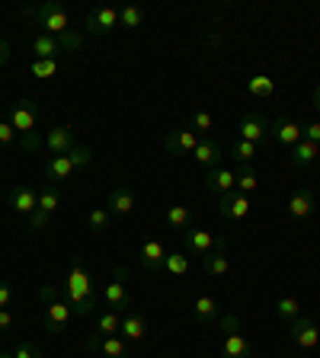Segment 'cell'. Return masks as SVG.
Wrapping results in <instances>:
<instances>
[{
	"instance_id": "cb8c5ba5",
	"label": "cell",
	"mask_w": 320,
	"mask_h": 358,
	"mask_svg": "<svg viewBox=\"0 0 320 358\" xmlns=\"http://www.w3.org/2000/svg\"><path fill=\"white\" fill-rule=\"evenodd\" d=\"M193 157H195V164L199 166H205V170H215V166H221V148H218L215 141H199V148L193 150Z\"/></svg>"
},
{
	"instance_id": "83f0119b",
	"label": "cell",
	"mask_w": 320,
	"mask_h": 358,
	"mask_svg": "<svg viewBox=\"0 0 320 358\" xmlns=\"http://www.w3.org/2000/svg\"><path fill=\"white\" fill-rule=\"evenodd\" d=\"M246 90H250V96L253 99H272L276 96V80L266 74H256L246 80Z\"/></svg>"
},
{
	"instance_id": "8fae6325",
	"label": "cell",
	"mask_w": 320,
	"mask_h": 358,
	"mask_svg": "<svg viewBox=\"0 0 320 358\" xmlns=\"http://www.w3.org/2000/svg\"><path fill=\"white\" fill-rule=\"evenodd\" d=\"M125 278H128V268H119V272H116V282H109L103 288V298H106V304H109V310H125V307H132V294H128V288H125Z\"/></svg>"
},
{
	"instance_id": "ee69618b",
	"label": "cell",
	"mask_w": 320,
	"mask_h": 358,
	"mask_svg": "<svg viewBox=\"0 0 320 358\" xmlns=\"http://www.w3.org/2000/svg\"><path fill=\"white\" fill-rule=\"evenodd\" d=\"M305 128V141H314V144H320V122H307V125H301Z\"/></svg>"
},
{
	"instance_id": "277c9868",
	"label": "cell",
	"mask_w": 320,
	"mask_h": 358,
	"mask_svg": "<svg viewBox=\"0 0 320 358\" xmlns=\"http://www.w3.org/2000/svg\"><path fill=\"white\" fill-rule=\"evenodd\" d=\"M224 327V343H221V358H250V343H246V336L240 333V317H234V313H228V317H221L218 320Z\"/></svg>"
},
{
	"instance_id": "ba28073f",
	"label": "cell",
	"mask_w": 320,
	"mask_h": 358,
	"mask_svg": "<svg viewBox=\"0 0 320 358\" xmlns=\"http://www.w3.org/2000/svg\"><path fill=\"white\" fill-rule=\"evenodd\" d=\"M116 26H119V10L116 7H99L93 13H87V20H83V29L90 36H109Z\"/></svg>"
},
{
	"instance_id": "44dd1931",
	"label": "cell",
	"mask_w": 320,
	"mask_h": 358,
	"mask_svg": "<svg viewBox=\"0 0 320 358\" xmlns=\"http://www.w3.org/2000/svg\"><path fill=\"white\" fill-rule=\"evenodd\" d=\"M205 189L215 192V195L234 192V170H228V166H215V170H209V176H205Z\"/></svg>"
},
{
	"instance_id": "bcb514c9",
	"label": "cell",
	"mask_w": 320,
	"mask_h": 358,
	"mask_svg": "<svg viewBox=\"0 0 320 358\" xmlns=\"http://www.w3.org/2000/svg\"><path fill=\"white\" fill-rule=\"evenodd\" d=\"M10 58H13V48H10V42H7V38H0V67L7 64Z\"/></svg>"
},
{
	"instance_id": "7c38bea8",
	"label": "cell",
	"mask_w": 320,
	"mask_h": 358,
	"mask_svg": "<svg viewBox=\"0 0 320 358\" xmlns=\"http://www.w3.org/2000/svg\"><path fill=\"white\" fill-rule=\"evenodd\" d=\"M269 125L272 122L263 115V112H250L244 122L237 125V134H240V141H250V144H263L266 141V134H269Z\"/></svg>"
},
{
	"instance_id": "7bdbcfd3",
	"label": "cell",
	"mask_w": 320,
	"mask_h": 358,
	"mask_svg": "<svg viewBox=\"0 0 320 358\" xmlns=\"http://www.w3.org/2000/svg\"><path fill=\"white\" fill-rule=\"evenodd\" d=\"M48 221H52V215H45V211H32L29 215V227L32 231H45V227H48Z\"/></svg>"
},
{
	"instance_id": "4dcf8cb0",
	"label": "cell",
	"mask_w": 320,
	"mask_h": 358,
	"mask_svg": "<svg viewBox=\"0 0 320 358\" xmlns=\"http://www.w3.org/2000/svg\"><path fill=\"white\" fill-rule=\"evenodd\" d=\"M122 327V313L119 310H103L97 313V333L99 336H116Z\"/></svg>"
},
{
	"instance_id": "9a60e30c",
	"label": "cell",
	"mask_w": 320,
	"mask_h": 358,
	"mask_svg": "<svg viewBox=\"0 0 320 358\" xmlns=\"http://www.w3.org/2000/svg\"><path fill=\"white\" fill-rule=\"evenodd\" d=\"M269 134L276 138L282 148H295L298 141H305V128L298 125V122H291V119H276L272 125H269Z\"/></svg>"
},
{
	"instance_id": "d6986e66",
	"label": "cell",
	"mask_w": 320,
	"mask_h": 358,
	"mask_svg": "<svg viewBox=\"0 0 320 358\" xmlns=\"http://www.w3.org/2000/svg\"><path fill=\"white\" fill-rule=\"evenodd\" d=\"M138 259H141V266L148 268V272H160V268H164V262H167L164 243H160V240H144Z\"/></svg>"
},
{
	"instance_id": "ffe728a7",
	"label": "cell",
	"mask_w": 320,
	"mask_h": 358,
	"mask_svg": "<svg viewBox=\"0 0 320 358\" xmlns=\"http://www.w3.org/2000/svg\"><path fill=\"white\" fill-rule=\"evenodd\" d=\"M122 339L125 343H141L148 336V323H144L141 313H122V327H119Z\"/></svg>"
},
{
	"instance_id": "9c48e42d",
	"label": "cell",
	"mask_w": 320,
	"mask_h": 358,
	"mask_svg": "<svg viewBox=\"0 0 320 358\" xmlns=\"http://www.w3.org/2000/svg\"><path fill=\"white\" fill-rule=\"evenodd\" d=\"M288 336H291V343L301 345V349H317L320 327L314 320H307V317H298V320L288 323Z\"/></svg>"
},
{
	"instance_id": "7402d4cb",
	"label": "cell",
	"mask_w": 320,
	"mask_h": 358,
	"mask_svg": "<svg viewBox=\"0 0 320 358\" xmlns=\"http://www.w3.org/2000/svg\"><path fill=\"white\" fill-rule=\"evenodd\" d=\"M58 55H61V42L55 36L39 32V36L32 38V58H39V61H58Z\"/></svg>"
},
{
	"instance_id": "f6af8a7d",
	"label": "cell",
	"mask_w": 320,
	"mask_h": 358,
	"mask_svg": "<svg viewBox=\"0 0 320 358\" xmlns=\"http://www.w3.org/2000/svg\"><path fill=\"white\" fill-rule=\"evenodd\" d=\"M10 301H13V288H10V282H0V310H7Z\"/></svg>"
},
{
	"instance_id": "f1b7e54d",
	"label": "cell",
	"mask_w": 320,
	"mask_h": 358,
	"mask_svg": "<svg viewBox=\"0 0 320 358\" xmlns=\"http://www.w3.org/2000/svg\"><path fill=\"white\" fill-rule=\"evenodd\" d=\"M234 189L237 192H244V195H250V192H256L260 189V176H256V170L253 166H240V170H234Z\"/></svg>"
},
{
	"instance_id": "c3c4849f",
	"label": "cell",
	"mask_w": 320,
	"mask_h": 358,
	"mask_svg": "<svg viewBox=\"0 0 320 358\" xmlns=\"http://www.w3.org/2000/svg\"><path fill=\"white\" fill-rule=\"evenodd\" d=\"M314 109L320 112V87H314Z\"/></svg>"
},
{
	"instance_id": "484cf974",
	"label": "cell",
	"mask_w": 320,
	"mask_h": 358,
	"mask_svg": "<svg viewBox=\"0 0 320 358\" xmlns=\"http://www.w3.org/2000/svg\"><path fill=\"white\" fill-rule=\"evenodd\" d=\"M193 313H195V320H199V323H218V320H221L218 301L211 298V294H202V298H195Z\"/></svg>"
},
{
	"instance_id": "60d3db41",
	"label": "cell",
	"mask_w": 320,
	"mask_h": 358,
	"mask_svg": "<svg viewBox=\"0 0 320 358\" xmlns=\"http://www.w3.org/2000/svg\"><path fill=\"white\" fill-rule=\"evenodd\" d=\"M13 358H42V349H39L36 343H29V339H26V343H20L13 349Z\"/></svg>"
},
{
	"instance_id": "d4e9b609",
	"label": "cell",
	"mask_w": 320,
	"mask_h": 358,
	"mask_svg": "<svg viewBox=\"0 0 320 358\" xmlns=\"http://www.w3.org/2000/svg\"><path fill=\"white\" fill-rule=\"evenodd\" d=\"M317 154H320V144H314V141H298L295 148L288 150V164H291V166H311L314 160H317Z\"/></svg>"
},
{
	"instance_id": "1f68e13d",
	"label": "cell",
	"mask_w": 320,
	"mask_h": 358,
	"mask_svg": "<svg viewBox=\"0 0 320 358\" xmlns=\"http://www.w3.org/2000/svg\"><path fill=\"white\" fill-rule=\"evenodd\" d=\"M58 205H61V192H58V186H48L39 192V211H45V215H55L58 211Z\"/></svg>"
},
{
	"instance_id": "ac0fdd59",
	"label": "cell",
	"mask_w": 320,
	"mask_h": 358,
	"mask_svg": "<svg viewBox=\"0 0 320 358\" xmlns=\"http://www.w3.org/2000/svg\"><path fill=\"white\" fill-rule=\"evenodd\" d=\"M106 211H109L112 217L132 215V211H134V192H132V189H125V186L112 189V192H109V201H106Z\"/></svg>"
},
{
	"instance_id": "4316f807",
	"label": "cell",
	"mask_w": 320,
	"mask_h": 358,
	"mask_svg": "<svg viewBox=\"0 0 320 358\" xmlns=\"http://www.w3.org/2000/svg\"><path fill=\"white\" fill-rule=\"evenodd\" d=\"M202 268H205L209 275H228V272H231V259L224 256V246L211 250L209 256H202Z\"/></svg>"
},
{
	"instance_id": "6da1fadb",
	"label": "cell",
	"mask_w": 320,
	"mask_h": 358,
	"mask_svg": "<svg viewBox=\"0 0 320 358\" xmlns=\"http://www.w3.org/2000/svg\"><path fill=\"white\" fill-rule=\"evenodd\" d=\"M58 294L71 304V313H77L81 320H90V317H97V294H93V282H90L87 268L81 262L71 266L67 272L64 285H58Z\"/></svg>"
},
{
	"instance_id": "8992f818",
	"label": "cell",
	"mask_w": 320,
	"mask_h": 358,
	"mask_svg": "<svg viewBox=\"0 0 320 358\" xmlns=\"http://www.w3.org/2000/svg\"><path fill=\"white\" fill-rule=\"evenodd\" d=\"M215 211L221 217H228V221H244L246 215H250V199H246L244 192H224V195H218V205H215Z\"/></svg>"
},
{
	"instance_id": "7dc6e473",
	"label": "cell",
	"mask_w": 320,
	"mask_h": 358,
	"mask_svg": "<svg viewBox=\"0 0 320 358\" xmlns=\"http://www.w3.org/2000/svg\"><path fill=\"white\" fill-rule=\"evenodd\" d=\"M13 327V313L10 310H0V329H10Z\"/></svg>"
},
{
	"instance_id": "d590c367",
	"label": "cell",
	"mask_w": 320,
	"mask_h": 358,
	"mask_svg": "<svg viewBox=\"0 0 320 358\" xmlns=\"http://www.w3.org/2000/svg\"><path fill=\"white\" fill-rule=\"evenodd\" d=\"M32 77H39V80H48V77H55L58 74V61H39V58H32Z\"/></svg>"
},
{
	"instance_id": "4fadbf2b",
	"label": "cell",
	"mask_w": 320,
	"mask_h": 358,
	"mask_svg": "<svg viewBox=\"0 0 320 358\" xmlns=\"http://www.w3.org/2000/svg\"><path fill=\"white\" fill-rule=\"evenodd\" d=\"M7 201H10V208H13L16 215H26V217H29L32 211L39 208V192L32 186H26V182H20V186L10 189Z\"/></svg>"
},
{
	"instance_id": "d6a6232c",
	"label": "cell",
	"mask_w": 320,
	"mask_h": 358,
	"mask_svg": "<svg viewBox=\"0 0 320 358\" xmlns=\"http://www.w3.org/2000/svg\"><path fill=\"white\" fill-rule=\"evenodd\" d=\"M276 317H279V320H285V323L298 320V317H301L298 298H279V301H276Z\"/></svg>"
},
{
	"instance_id": "f546056e",
	"label": "cell",
	"mask_w": 320,
	"mask_h": 358,
	"mask_svg": "<svg viewBox=\"0 0 320 358\" xmlns=\"http://www.w3.org/2000/svg\"><path fill=\"white\" fill-rule=\"evenodd\" d=\"M167 224H170L173 231H189L193 227V211L186 205H170L167 208Z\"/></svg>"
},
{
	"instance_id": "3957f363",
	"label": "cell",
	"mask_w": 320,
	"mask_h": 358,
	"mask_svg": "<svg viewBox=\"0 0 320 358\" xmlns=\"http://www.w3.org/2000/svg\"><path fill=\"white\" fill-rule=\"evenodd\" d=\"M29 16L39 22V26H42L45 36L61 38V36H67V32H71V16H67V10L58 7L55 0H48V3H42V7L29 10Z\"/></svg>"
},
{
	"instance_id": "30bf717a",
	"label": "cell",
	"mask_w": 320,
	"mask_h": 358,
	"mask_svg": "<svg viewBox=\"0 0 320 358\" xmlns=\"http://www.w3.org/2000/svg\"><path fill=\"white\" fill-rule=\"evenodd\" d=\"M199 141L202 138L186 125V128H173V131L164 138V148H167V154L179 157V154H193V150L199 148Z\"/></svg>"
},
{
	"instance_id": "ab89813d",
	"label": "cell",
	"mask_w": 320,
	"mask_h": 358,
	"mask_svg": "<svg viewBox=\"0 0 320 358\" xmlns=\"http://www.w3.org/2000/svg\"><path fill=\"white\" fill-rule=\"evenodd\" d=\"M109 211H106V208H93V211H90V231H93V234H99V231H106V227H109Z\"/></svg>"
},
{
	"instance_id": "e0dca14e",
	"label": "cell",
	"mask_w": 320,
	"mask_h": 358,
	"mask_svg": "<svg viewBox=\"0 0 320 358\" xmlns=\"http://www.w3.org/2000/svg\"><path fill=\"white\" fill-rule=\"evenodd\" d=\"M77 173V166L71 164V157L67 154H58V157H48V164H45V179L52 182V186H61L67 179Z\"/></svg>"
},
{
	"instance_id": "8d00e7d4",
	"label": "cell",
	"mask_w": 320,
	"mask_h": 358,
	"mask_svg": "<svg viewBox=\"0 0 320 358\" xmlns=\"http://www.w3.org/2000/svg\"><path fill=\"white\" fill-rule=\"evenodd\" d=\"M189 128H193L195 134H205V131H211L215 128V119H211V112H205V109H199L193 115V122H189Z\"/></svg>"
},
{
	"instance_id": "7a4b0ae2",
	"label": "cell",
	"mask_w": 320,
	"mask_h": 358,
	"mask_svg": "<svg viewBox=\"0 0 320 358\" xmlns=\"http://www.w3.org/2000/svg\"><path fill=\"white\" fill-rule=\"evenodd\" d=\"M39 298H42V304H45V329H48V333H61V329L67 327V320H71V304L61 298L55 285H42V288H39Z\"/></svg>"
},
{
	"instance_id": "5bb4252c",
	"label": "cell",
	"mask_w": 320,
	"mask_h": 358,
	"mask_svg": "<svg viewBox=\"0 0 320 358\" xmlns=\"http://www.w3.org/2000/svg\"><path fill=\"white\" fill-rule=\"evenodd\" d=\"M224 246L221 237H211V231H199V227H189L186 231V253L193 256H209L211 250Z\"/></svg>"
},
{
	"instance_id": "603a6c76",
	"label": "cell",
	"mask_w": 320,
	"mask_h": 358,
	"mask_svg": "<svg viewBox=\"0 0 320 358\" xmlns=\"http://www.w3.org/2000/svg\"><path fill=\"white\" fill-rule=\"evenodd\" d=\"M314 201H317L314 199V189H298V192L288 199V217H298V221L307 217L314 211Z\"/></svg>"
},
{
	"instance_id": "2e32d148",
	"label": "cell",
	"mask_w": 320,
	"mask_h": 358,
	"mask_svg": "<svg viewBox=\"0 0 320 358\" xmlns=\"http://www.w3.org/2000/svg\"><path fill=\"white\" fill-rule=\"evenodd\" d=\"M74 128L71 125H55L48 128V134H45V148H48V154L58 157V154H67V150L74 148Z\"/></svg>"
},
{
	"instance_id": "b9f144b4",
	"label": "cell",
	"mask_w": 320,
	"mask_h": 358,
	"mask_svg": "<svg viewBox=\"0 0 320 358\" xmlns=\"http://www.w3.org/2000/svg\"><path fill=\"white\" fill-rule=\"evenodd\" d=\"M16 141V128L10 122H0V148H10Z\"/></svg>"
},
{
	"instance_id": "52a82bcc",
	"label": "cell",
	"mask_w": 320,
	"mask_h": 358,
	"mask_svg": "<svg viewBox=\"0 0 320 358\" xmlns=\"http://www.w3.org/2000/svg\"><path fill=\"white\" fill-rule=\"evenodd\" d=\"M83 345H87L90 352H99V355H106V358H125V355H128V343L122 339V336H99V333H90L87 339H83Z\"/></svg>"
},
{
	"instance_id": "74e56055",
	"label": "cell",
	"mask_w": 320,
	"mask_h": 358,
	"mask_svg": "<svg viewBox=\"0 0 320 358\" xmlns=\"http://www.w3.org/2000/svg\"><path fill=\"white\" fill-rule=\"evenodd\" d=\"M67 157H71V164H74L77 170H81V166H87L90 160H93V150H90L87 144H74V148L67 150Z\"/></svg>"
},
{
	"instance_id": "f35d334b",
	"label": "cell",
	"mask_w": 320,
	"mask_h": 358,
	"mask_svg": "<svg viewBox=\"0 0 320 358\" xmlns=\"http://www.w3.org/2000/svg\"><path fill=\"white\" fill-rule=\"evenodd\" d=\"M256 150H260V144H250V141H234V157H237L240 164H250V160H253L256 157Z\"/></svg>"
},
{
	"instance_id": "836d02e7",
	"label": "cell",
	"mask_w": 320,
	"mask_h": 358,
	"mask_svg": "<svg viewBox=\"0 0 320 358\" xmlns=\"http://www.w3.org/2000/svg\"><path fill=\"white\" fill-rule=\"evenodd\" d=\"M164 268L170 272V275H186L189 272V256L186 253H167V262H164Z\"/></svg>"
},
{
	"instance_id": "e575fe53",
	"label": "cell",
	"mask_w": 320,
	"mask_h": 358,
	"mask_svg": "<svg viewBox=\"0 0 320 358\" xmlns=\"http://www.w3.org/2000/svg\"><path fill=\"white\" fill-rule=\"evenodd\" d=\"M144 22V10L141 7H122L119 10V26H125V29H138Z\"/></svg>"
},
{
	"instance_id": "5b68a950",
	"label": "cell",
	"mask_w": 320,
	"mask_h": 358,
	"mask_svg": "<svg viewBox=\"0 0 320 358\" xmlns=\"http://www.w3.org/2000/svg\"><path fill=\"white\" fill-rule=\"evenodd\" d=\"M36 122H39L36 103H29V99H16V103H10V125H13L22 138L36 134Z\"/></svg>"
}]
</instances>
